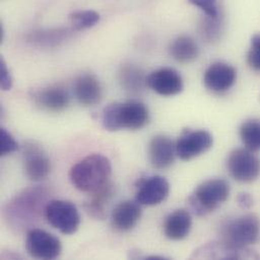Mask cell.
I'll list each match as a JSON object with an SVG mask.
<instances>
[{"label":"cell","mask_w":260,"mask_h":260,"mask_svg":"<svg viewBox=\"0 0 260 260\" xmlns=\"http://www.w3.org/2000/svg\"><path fill=\"white\" fill-rule=\"evenodd\" d=\"M259 236V220L253 214L228 220L220 228V240L238 248H247L256 243Z\"/></svg>","instance_id":"5"},{"label":"cell","mask_w":260,"mask_h":260,"mask_svg":"<svg viewBox=\"0 0 260 260\" xmlns=\"http://www.w3.org/2000/svg\"><path fill=\"white\" fill-rule=\"evenodd\" d=\"M112 175V164L102 154H89L75 163L69 171L72 185L83 192L91 193L108 182Z\"/></svg>","instance_id":"2"},{"label":"cell","mask_w":260,"mask_h":260,"mask_svg":"<svg viewBox=\"0 0 260 260\" xmlns=\"http://www.w3.org/2000/svg\"><path fill=\"white\" fill-rule=\"evenodd\" d=\"M23 169L25 175L32 181L46 179L51 172V160L45 149L34 141H27L23 146Z\"/></svg>","instance_id":"9"},{"label":"cell","mask_w":260,"mask_h":260,"mask_svg":"<svg viewBox=\"0 0 260 260\" xmlns=\"http://www.w3.org/2000/svg\"><path fill=\"white\" fill-rule=\"evenodd\" d=\"M25 248L27 253L37 259H56L62 252V244L56 236L35 228L26 233Z\"/></svg>","instance_id":"8"},{"label":"cell","mask_w":260,"mask_h":260,"mask_svg":"<svg viewBox=\"0 0 260 260\" xmlns=\"http://www.w3.org/2000/svg\"><path fill=\"white\" fill-rule=\"evenodd\" d=\"M13 80L10 71L3 58L0 59V87L2 90L7 91L12 88Z\"/></svg>","instance_id":"30"},{"label":"cell","mask_w":260,"mask_h":260,"mask_svg":"<svg viewBox=\"0 0 260 260\" xmlns=\"http://www.w3.org/2000/svg\"><path fill=\"white\" fill-rule=\"evenodd\" d=\"M119 81L122 87L129 92H139L147 85V77L144 71L140 67L130 63L121 66Z\"/></svg>","instance_id":"23"},{"label":"cell","mask_w":260,"mask_h":260,"mask_svg":"<svg viewBox=\"0 0 260 260\" xmlns=\"http://www.w3.org/2000/svg\"><path fill=\"white\" fill-rule=\"evenodd\" d=\"M175 143L163 135L155 136L151 139L148 147V156L151 165L156 169L169 168L175 159Z\"/></svg>","instance_id":"14"},{"label":"cell","mask_w":260,"mask_h":260,"mask_svg":"<svg viewBox=\"0 0 260 260\" xmlns=\"http://www.w3.org/2000/svg\"><path fill=\"white\" fill-rule=\"evenodd\" d=\"M74 94L84 107H93L103 99V87L100 80L90 73L81 74L74 82Z\"/></svg>","instance_id":"16"},{"label":"cell","mask_w":260,"mask_h":260,"mask_svg":"<svg viewBox=\"0 0 260 260\" xmlns=\"http://www.w3.org/2000/svg\"><path fill=\"white\" fill-rule=\"evenodd\" d=\"M212 146L213 137L208 131H185L175 143L176 155L188 161L206 153Z\"/></svg>","instance_id":"10"},{"label":"cell","mask_w":260,"mask_h":260,"mask_svg":"<svg viewBox=\"0 0 260 260\" xmlns=\"http://www.w3.org/2000/svg\"><path fill=\"white\" fill-rule=\"evenodd\" d=\"M102 121L104 128L110 132L141 130L149 124L150 114L144 104L131 101L108 106Z\"/></svg>","instance_id":"3"},{"label":"cell","mask_w":260,"mask_h":260,"mask_svg":"<svg viewBox=\"0 0 260 260\" xmlns=\"http://www.w3.org/2000/svg\"><path fill=\"white\" fill-rule=\"evenodd\" d=\"M188 2L205 12L208 16H218L220 14L217 0H188Z\"/></svg>","instance_id":"29"},{"label":"cell","mask_w":260,"mask_h":260,"mask_svg":"<svg viewBox=\"0 0 260 260\" xmlns=\"http://www.w3.org/2000/svg\"><path fill=\"white\" fill-rule=\"evenodd\" d=\"M48 223L65 235L74 234L80 226V215L76 206L64 200H52L45 210Z\"/></svg>","instance_id":"6"},{"label":"cell","mask_w":260,"mask_h":260,"mask_svg":"<svg viewBox=\"0 0 260 260\" xmlns=\"http://www.w3.org/2000/svg\"><path fill=\"white\" fill-rule=\"evenodd\" d=\"M147 86L162 96L179 94L183 89L181 75L174 69L164 67L147 76Z\"/></svg>","instance_id":"12"},{"label":"cell","mask_w":260,"mask_h":260,"mask_svg":"<svg viewBox=\"0 0 260 260\" xmlns=\"http://www.w3.org/2000/svg\"><path fill=\"white\" fill-rule=\"evenodd\" d=\"M230 175L239 182L249 183L258 178L260 160L248 149H235L227 159Z\"/></svg>","instance_id":"7"},{"label":"cell","mask_w":260,"mask_h":260,"mask_svg":"<svg viewBox=\"0 0 260 260\" xmlns=\"http://www.w3.org/2000/svg\"><path fill=\"white\" fill-rule=\"evenodd\" d=\"M19 148L18 143L13 136L4 128L0 129V156L9 155Z\"/></svg>","instance_id":"27"},{"label":"cell","mask_w":260,"mask_h":260,"mask_svg":"<svg viewBox=\"0 0 260 260\" xmlns=\"http://www.w3.org/2000/svg\"><path fill=\"white\" fill-rule=\"evenodd\" d=\"M247 62L251 69L260 72V34L254 35L251 39Z\"/></svg>","instance_id":"28"},{"label":"cell","mask_w":260,"mask_h":260,"mask_svg":"<svg viewBox=\"0 0 260 260\" xmlns=\"http://www.w3.org/2000/svg\"><path fill=\"white\" fill-rule=\"evenodd\" d=\"M236 78L237 73L233 66L224 62H216L206 70L204 83L211 92L223 94L233 87Z\"/></svg>","instance_id":"11"},{"label":"cell","mask_w":260,"mask_h":260,"mask_svg":"<svg viewBox=\"0 0 260 260\" xmlns=\"http://www.w3.org/2000/svg\"><path fill=\"white\" fill-rule=\"evenodd\" d=\"M169 54L176 62L188 64L199 57L200 49L191 37L180 36L171 43L169 47Z\"/></svg>","instance_id":"21"},{"label":"cell","mask_w":260,"mask_h":260,"mask_svg":"<svg viewBox=\"0 0 260 260\" xmlns=\"http://www.w3.org/2000/svg\"><path fill=\"white\" fill-rule=\"evenodd\" d=\"M196 256L205 257V258H221V259L259 258L257 254H254L248 248L234 247L221 240H219L218 242L209 243L203 246L201 250H198V253Z\"/></svg>","instance_id":"17"},{"label":"cell","mask_w":260,"mask_h":260,"mask_svg":"<svg viewBox=\"0 0 260 260\" xmlns=\"http://www.w3.org/2000/svg\"><path fill=\"white\" fill-rule=\"evenodd\" d=\"M101 19L100 13L94 10H76L69 14L70 23L75 30H84L93 27Z\"/></svg>","instance_id":"26"},{"label":"cell","mask_w":260,"mask_h":260,"mask_svg":"<svg viewBox=\"0 0 260 260\" xmlns=\"http://www.w3.org/2000/svg\"><path fill=\"white\" fill-rule=\"evenodd\" d=\"M49 192L46 187L34 186L17 193L4 207L3 216L8 226L19 232L29 229L45 214Z\"/></svg>","instance_id":"1"},{"label":"cell","mask_w":260,"mask_h":260,"mask_svg":"<svg viewBox=\"0 0 260 260\" xmlns=\"http://www.w3.org/2000/svg\"><path fill=\"white\" fill-rule=\"evenodd\" d=\"M34 101L38 107L47 112L60 113L68 108L70 94L65 87L52 85L37 91L34 94Z\"/></svg>","instance_id":"15"},{"label":"cell","mask_w":260,"mask_h":260,"mask_svg":"<svg viewBox=\"0 0 260 260\" xmlns=\"http://www.w3.org/2000/svg\"><path fill=\"white\" fill-rule=\"evenodd\" d=\"M238 205L243 210H249L253 206V199L252 197L247 192H241L238 198Z\"/></svg>","instance_id":"31"},{"label":"cell","mask_w":260,"mask_h":260,"mask_svg":"<svg viewBox=\"0 0 260 260\" xmlns=\"http://www.w3.org/2000/svg\"><path fill=\"white\" fill-rule=\"evenodd\" d=\"M115 193V187L108 182L101 188L89 193V199L84 203V210L88 216L95 220H104L107 216L106 207Z\"/></svg>","instance_id":"20"},{"label":"cell","mask_w":260,"mask_h":260,"mask_svg":"<svg viewBox=\"0 0 260 260\" xmlns=\"http://www.w3.org/2000/svg\"><path fill=\"white\" fill-rule=\"evenodd\" d=\"M240 138L245 148L256 152L260 150V120L251 119L244 122L240 128Z\"/></svg>","instance_id":"24"},{"label":"cell","mask_w":260,"mask_h":260,"mask_svg":"<svg viewBox=\"0 0 260 260\" xmlns=\"http://www.w3.org/2000/svg\"><path fill=\"white\" fill-rule=\"evenodd\" d=\"M169 190L170 185L166 178L160 175H152L139 183L136 201L141 206H157L167 199Z\"/></svg>","instance_id":"13"},{"label":"cell","mask_w":260,"mask_h":260,"mask_svg":"<svg viewBox=\"0 0 260 260\" xmlns=\"http://www.w3.org/2000/svg\"><path fill=\"white\" fill-rule=\"evenodd\" d=\"M141 216V205L137 201L122 202L112 213L113 227L118 231L128 232L138 224Z\"/></svg>","instance_id":"18"},{"label":"cell","mask_w":260,"mask_h":260,"mask_svg":"<svg viewBox=\"0 0 260 260\" xmlns=\"http://www.w3.org/2000/svg\"><path fill=\"white\" fill-rule=\"evenodd\" d=\"M223 31V18L219 14L218 16L206 15L200 23V34L207 43L218 42Z\"/></svg>","instance_id":"25"},{"label":"cell","mask_w":260,"mask_h":260,"mask_svg":"<svg viewBox=\"0 0 260 260\" xmlns=\"http://www.w3.org/2000/svg\"><path fill=\"white\" fill-rule=\"evenodd\" d=\"M192 219L188 211L179 209L171 213L164 221L163 231L165 236L174 241L186 238L191 230Z\"/></svg>","instance_id":"19"},{"label":"cell","mask_w":260,"mask_h":260,"mask_svg":"<svg viewBox=\"0 0 260 260\" xmlns=\"http://www.w3.org/2000/svg\"><path fill=\"white\" fill-rule=\"evenodd\" d=\"M230 194L229 183L221 178L201 183L189 197L188 203L197 216H206L224 204Z\"/></svg>","instance_id":"4"},{"label":"cell","mask_w":260,"mask_h":260,"mask_svg":"<svg viewBox=\"0 0 260 260\" xmlns=\"http://www.w3.org/2000/svg\"><path fill=\"white\" fill-rule=\"evenodd\" d=\"M72 29L65 27L36 30L27 37V41L37 47L53 48L67 41L72 36Z\"/></svg>","instance_id":"22"}]
</instances>
